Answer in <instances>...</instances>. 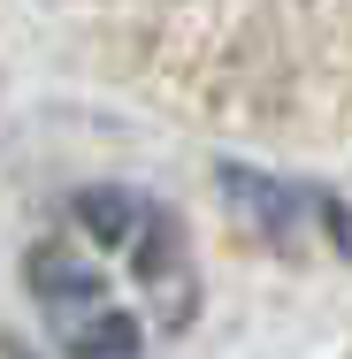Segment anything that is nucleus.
<instances>
[{
  "instance_id": "f257e3e1",
  "label": "nucleus",
  "mask_w": 352,
  "mask_h": 359,
  "mask_svg": "<svg viewBox=\"0 0 352 359\" xmlns=\"http://www.w3.org/2000/svg\"><path fill=\"white\" fill-rule=\"evenodd\" d=\"M23 283H31L46 329H54V344H62L70 359H131L138 352V313L107 290L100 260H92L84 245H70V237L31 245Z\"/></svg>"
},
{
  "instance_id": "f03ea898",
  "label": "nucleus",
  "mask_w": 352,
  "mask_h": 359,
  "mask_svg": "<svg viewBox=\"0 0 352 359\" xmlns=\"http://www.w3.org/2000/svg\"><path fill=\"white\" fill-rule=\"evenodd\" d=\"M77 222L92 245H107L115 260H131L145 306H153V329H184L192 306H200V283H192V252L176 237V222L161 215L138 191H84L77 199Z\"/></svg>"
}]
</instances>
